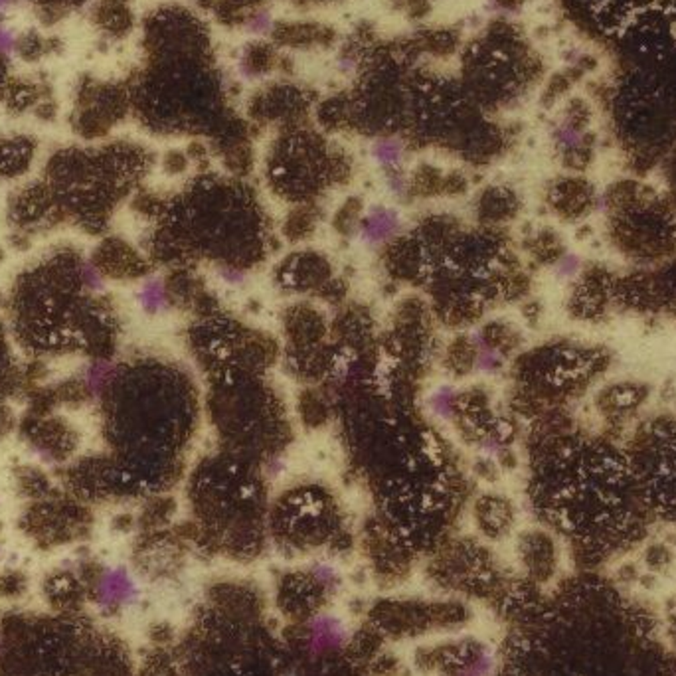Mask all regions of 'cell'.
<instances>
[{"label": "cell", "instance_id": "cell-13", "mask_svg": "<svg viewBox=\"0 0 676 676\" xmlns=\"http://www.w3.org/2000/svg\"><path fill=\"white\" fill-rule=\"evenodd\" d=\"M311 576H313V579H315L317 583H320L324 590H334V588L340 583V574H338V569L332 566V564H329V562H319V564H315V566L311 567Z\"/></svg>", "mask_w": 676, "mask_h": 676}, {"label": "cell", "instance_id": "cell-20", "mask_svg": "<svg viewBox=\"0 0 676 676\" xmlns=\"http://www.w3.org/2000/svg\"><path fill=\"white\" fill-rule=\"evenodd\" d=\"M16 36H13L6 28H0V56H6L8 52L14 49Z\"/></svg>", "mask_w": 676, "mask_h": 676}, {"label": "cell", "instance_id": "cell-9", "mask_svg": "<svg viewBox=\"0 0 676 676\" xmlns=\"http://www.w3.org/2000/svg\"><path fill=\"white\" fill-rule=\"evenodd\" d=\"M87 0H32L38 16L44 24H54L81 8Z\"/></svg>", "mask_w": 676, "mask_h": 676}, {"label": "cell", "instance_id": "cell-23", "mask_svg": "<svg viewBox=\"0 0 676 676\" xmlns=\"http://www.w3.org/2000/svg\"><path fill=\"white\" fill-rule=\"evenodd\" d=\"M388 186H390V190L395 192V194H402V192H404V180H402L400 176H390Z\"/></svg>", "mask_w": 676, "mask_h": 676}, {"label": "cell", "instance_id": "cell-5", "mask_svg": "<svg viewBox=\"0 0 676 676\" xmlns=\"http://www.w3.org/2000/svg\"><path fill=\"white\" fill-rule=\"evenodd\" d=\"M44 97H48L44 86H40L32 79H22V77H10L8 84L2 91V103L14 113H24L28 109H36L38 103Z\"/></svg>", "mask_w": 676, "mask_h": 676}, {"label": "cell", "instance_id": "cell-11", "mask_svg": "<svg viewBox=\"0 0 676 676\" xmlns=\"http://www.w3.org/2000/svg\"><path fill=\"white\" fill-rule=\"evenodd\" d=\"M492 666H494L492 652L482 649V651L475 652L467 663L461 664L455 673L449 676H489L492 673Z\"/></svg>", "mask_w": 676, "mask_h": 676}, {"label": "cell", "instance_id": "cell-14", "mask_svg": "<svg viewBox=\"0 0 676 676\" xmlns=\"http://www.w3.org/2000/svg\"><path fill=\"white\" fill-rule=\"evenodd\" d=\"M451 404H453V390H449V388H441L439 392H435V395L431 398V407L439 416H449Z\"/></svg>", "mask_w": 676, "mask_h": 676}, {"label": "cell", "instance_id": "cell-24", "mask_svg": "<svg viewBox=\"0 0 676 676\" xmlns=\"http://www.w3.org/2000/svg\"><path fill=\"white\" fill-rule=\"evenodd\" d=\"M18 0H0V10L2 8H6V6H13V4H16Z\"/></svg>", "mask_w": 676, "mask_h": 676}, {"label": "cell", "instance_id": "cell-6", "mask_svg": "<svg viewBox=\"0 0 676 676\" xmlns=\"http://www.w3.org/2000/svg\"><path fill=\"white\" fill-rule=\"evenodd\" d=\"M91 18L109 36H123L131 24L127 0H97L91 10Z\"/></svg>", "mask_w": 676, "mask_h": 676}, {"label": "cell", "instance_id": "cell-2", "mask_svg": "<svg viewBox=\"0 0 676 676\" xmlns=\"http://www.w3.org/2000/svg\"><path fill=\"white\" fill-rule=\"evenodd\" d=\"M26 425L28 427H24L22 433L28 437V445H32L44 457L54 461H65L74 453L75 431L63 419L52 418L48 414H34L32 419L28 418Z\"/></svg>", "mask_w": 676, "mask_h": 676}, {"label": "cell", "instance_id": "cell-8", "mask_svg": "<svg viewBox=\"0 0 676 676\" xmlns=\"http://www.w3.org/2000/svg\"><path fill=\"white\" fill-rule=\"evenodd\" d=\"M52 40L44 38L36 30H28L22 36H16L14 42V52L26 60V62H38L40 58H44L52 49Z\"/></svg>", "mask_w": 676, "mask_h": 676}, {"label": "cell", "instance_id": "cell-7", "mask_svg": "<svg viewBox=\"0 0 676 676\" xmlns=\"http://www.w3.org/2000/svg\"><path fill=\"white\" fill-rule=\"evenodd\" d=\"M136 597V583L133 578L125 572H107L105 578L101 579V599L111 605H125L133 602Z\"/></svg>", "mask_w": 676, "mask_h": 676}, {"label": "cell", "instance_id": "cell-10", "mask_svg": "<svg viewBox=\"0 0 676 676\" xmlns=\"http://www.w3.org/2000/svg\"><path fill=\"white\" fill-rule=\"evenodd\" d=\"M395 226H398V220H395V216L390 210L372 212L368 221L362 228V237L370 244H376V242H382V239H386L388 235L392 234Z\"/></svg>", "mask_w": 676, "mask_h": 676}, {"label": "cell", "instance_id": "cell-3", "mask_svg": "<svg viewBox=\"0 0 676 676\" xmlns=\"http://www.w3.org/2000/svg\"><path fill=\"white\" fill-rule=\"evenodd\" d=\"M350 640V627L340 615L319 613L307 623L305 643L313 654H331L345 649Z\"/></svg>", "mask_w": 676, "mask_h": 676}, {"label": "cell", "instance_id": "cell-12", "mask_svg": "<svg viewBox=\"0 0 676 676\" xmlns=\"http://www.w3.org/2000/svg\"><path fill=\"white\" fill-rule=\"evenodd\" d=\"M372 159L382 166H386V168H392L402 159V145L398 141H392V139L378 141L372 147Z\"/></svg>", "mask_w": 676, "mask_h": 676}, {"label": "cell", "instance_id": "cell-4", "mask_svg": "<svg viewBox=\"0 0 676 676\" xmlns=\"http://www.w3.org/2000/svg\"><path fill=\"white\" fill-rule=\"evenodd\" d=\"M36 152L32 136H0V176L13 178L28 171Z\"/></svg>", "mask_w": 676, "mask_h": 676}, {"label": "cell", "instance_id": "cell-17", "mask_svg": "<svg viewBox=\"0 0 676 676\" xmlns=\"http://www.w3.org/2000/svg\"><path fill=\"white\" fill-rule=\"evenodd\" d=\"M556 141L562 145V147H566V148H572V147H578L579 145V141H581V136H579V133L578 131H574L572 127H567V125H562L558 131H556Z\"/></svg>", "mask_w": 676, "mask_h": 676}, {"label": "cell", "instance_id": "cell-21", "mask_svg": "<svg viewBox=\"0 0 676 676\" xmlns=\"http://www.w3.org/2000/svg\"><path fill=\"white\" fill-rule=\"evenodd\" d=\"M8 79H10V75H8V60H6V56H0V95H2L6 84H8Z\"/></svg>", "mask_w": 676, "mask_h": 676}, {"label": "cell", "instance_id": "cell-18", "mask_svg": "<svg viewBox=\"0 0 676 676\" xmlns=\"http://www.w3.org/2000/svg\"><path fill=\"white\" fill-rule=\"evenodd\" d=\"M143 299H145V305L147 307H159L160 303L164 301V291L160 289L159 283L148 285L147 289H145V293H143Z\"/></svg>", "mask_w": 676, "mask_h": 676}, {"label": "cell", "instance_id": "cell-1", "mask_svg": "<svg viewBox=\"0 0 676 676\" xmlns=\"http://www.w3.org/2000/svg\"><path fill=\"white\" fill-rule=\"evenodd\" d=\"M125 107L123 91L111 84L95 79H81L75 93V107L72 125L74 131L84 139H97L111 129L113 121Z\"/></svg>", "mask_w": 676, "mask_h": 676}, {"label": "cell", "instance_id": "cell-22", "mask_svg": "<svg viewBox=\"0 0 676 676\" xmlns=\"http://www.w3.org/2000/svg\"><path fill=\"white\" fill-rule=\"evenodd\" d=\"M480 447H482V451H485V453H489V455H496V453H501V443L496 441V439H485Z\"/></svg>", "mask_w": 676, "mask_h": 676}, {"label": "cell", "instance_id": "cell-19", "mask_svg": "<svg viewBox=\"0 0 676 676\" xmlns=\"http://www.w3.org/2000/svg\"><path fill=\"white\" fill-rule=\"evenodd\" d=\"M578 269H579V259L576 258V256H567V258H564L560 263H558L556 273H558V277H572V275H576V271Z\"/></svg>", "mask_w": 676, "mask_h": 676}, {"label": "cell", "instance_id": "cell-15", "mask_svg": "<svg viewBox=\"0 0 676 676\" xmlns=\"http://www.w3.org/2000/svg\"><path fill=\"white\" fill-rule=\"evenodd\" d=\"M479 345H480L479 368L482 370V372H494V370L501 366V358L496 356V354H494L491 348L485 345L482 340H479Z\"/></svg>", "mask_w": 676, "mask_h": 676}, {"label": "cell", "instance_id": "cell-16", "mask_svg": "<svg viewBox=\"0 0 676 676\" xmlns=\"http://www.w3.org/2000/svg\"><path fill=\"white\" fill-rule=\"evenodd\" d=\"M271 26H273V18H271L269 13L253 14L247 20V30L253 32V34H265V32H269Z\"/></svg>", "mask_w": 676, "mask_h": 676}]
</instances>
